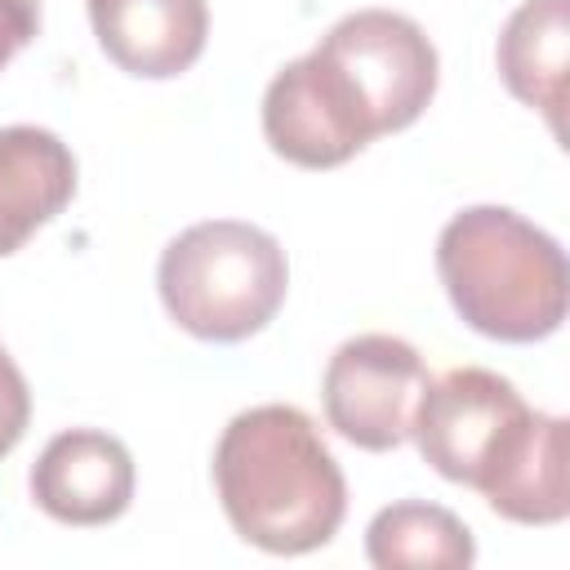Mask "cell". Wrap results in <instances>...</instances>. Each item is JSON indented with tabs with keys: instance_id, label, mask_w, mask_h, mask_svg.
Returning <instances> with one entry per match:
<instances>
[{
	"instance_id": "12",
	"label": "cell",
	"mask_w": 570,
	"mask_h": 570,
	"mask_svg": "<svg viewBox=\"0 0 570 570\" xmlns=\"http://www.w3.org/2000/svg\"><path fill=\"white\" fill-rule=\"evenodd\" d=\"M365 557L379 570H468L476 561L472 530L441 503L401 499L374 512Z\"/></svg>"
},
{
	"instance_id": "9",
	"label": "cell",
	"mask_w": 570,
	"mask_h": 570,
	"mask_svg": "<svg viewBox=\"0 0 570 570\" xmlns=\"http://www.w3.org/2000/svg\"><path fill=\"white\" fill-rule=\"evenodd\" d=\"M89 22L102 53L142 80L187 71L209 36L205 0H89Z\"/></svg>"
},
{
	"instance_id": "8",
	"label": "cell",
	"mask_w": 570,
	"mask_h": 570,
	"mask_svg": "<svg viewBox=\"0 0 570 570\" xmlns=\"http://www.w3.org/2000/svg\"><path fill=\"white\" fill-rule=\"evenodd\" d=\"M31 499L62 525H107L134 499V459L111 432H58L31 463Z\"/></svg>"
},
{
	"instance_id": "4",
	"label": "cell",
	"mask_w": 570,
	"mask_h": 570,
	"mask_svg": "<svg viewBox=\"0 0 570 570\" xmlns=\"http://www.w3.org/2000/svg\"><path fill=\"white\" fill-rule=\"evenodd\" d=\"M156 289L191 338L240 343L281 312L289 263L272 232L240 218H209L165 245Z\"/></svg>"
},
{
	"instance_id": "7",
	"label": "cell",
	"mask_w": 570,
	"mask_h": 570,
	"mask_svg": "<svg viewBox=\"0 0 570 570\" xmlns=\"http://www.w3.org/2000/svg\"><path fill=\"white\" fill-rule=\"evenodd\" d=\"M263 134L276 156L303 169H334L374 142L356 94L316 49L272 76L263 94Z\"/></svg>"
},
{
	"instance_id": "3",
	"label": "cell",
	"mask_w": 570,
	"mask_h": 570,
	"mask_svg": "<svg viewBox=\"0 0 570 570\" xmlns=\"http://www.w3.org/2000/svg\"><path fill=\"white\" fill-rule=\"evenodd\" d=\"M436 272L454 312L485 338L539 343L566 321V254L517 209L454 214L436 236Z\"/></svg>"
},
{
	"instance_id": "6",
	"label": "cell",
	"mask_w": 570,
	"mask_h": 570,
	"mask_svg": "<svg viewBox=\"0 0 570 570\" xmlns=\"http://www.w3.org/2000/svg\"><path fill=\"white\" fill-rule=\"evenodd\" d=\"M428 383V365L414 343L396 334H356L334 347L321 401L330 428L361 450H396L410 436V419L419 392Z\"/></svg>"
},
{
	"instance_id": "5",
	"label": "cell",
	"mask_w": 570,
	"mask_h": 570,
	"mask_svg": "<svg viewBox=\"0 0 570 570\" xmlns=\"http://www.w3.org/2000/svg\"><path fill=\"white\" fill-rule=\"evenodd\" d=\"M316 53L347 80L374 138L414 125L436 94V49L405 13L356 9L321 36Z\"/></svg>"
},
{
	"instance_id": "1",
	"label": "cell",
	"mask_w": 570,
	"mask_h": 570,
	"mask_svg": "<svg viewBox=\"0 0 570 570\" xmlns=\"http://www.w3.org/2000/svg\"><path fill=\"white\" fill-rule=\"evenodd\" d=\"M423 463L472 485L517 525H557L570 512L566 419L539 414L521 392L481 365L428 379L410 419Z\"/></svg>"
},
{
	"instance_id": "14",
	"label": "cell",
	"mask_w": 570,
	"mask_h": 570,
	"mask_svg": "<svg viewBox=\"0 0 570 570\" xmlns=\"http://www.w3.org/2000/svg\"><path fill=\"white\" fill-rule=\"evenodd\" d=\"M40 31V0H0V71Z\"/></svg>"
},
{
	"instance_id": "2",
	"label": "cell",
	"mask_w": 570,
	"mask_h": 570,
	"mask_svg": "<svg viewBox=\"0 0 570 570\" xmlns=\"http://www.w3.org/2000/svg\"><path fill=\"white\" fill-rule=\"evenodd\" d=\"M214 490L232 530L276 557L325 548L347 512V481L298 405L240 410L214 445Z\"/></svg>"
},
{
	"instance_id": "10",
	"label": "cell",
	"mask_w": 570,
	"mask_h": 570,
	"mask_svg": "<svg viewBox=\"0 0 570 570\" xmlns=\"http://www.w3.org/2000/svg\"><path fill=\"white\" fill-rule=\"evenodd\" d=\"M76 196L71 147L40 125L0 129V258L18 254Z\"/></svg>"
},
{
	"instance_id": "11",
	"label": "cell",
	"mask_w": 570,
	"mask_h": 570,
	"mask_svg": "<svg viewBox=\"0 0 570 570\" xmlns=\"http://www.w3.org/2000/svg\"><path fill=\"white\" fill-rule=\"evenodd\" d=\"M566 53H570V0H521L499 36V76L512 98L534 107L561 138L566 107Z\"/></svg>"
},
{
	"instance_id": "13",
	"label": "cell",
	"mask_w": 570,
	"mask_h": 570,
	"mask_svg": "<svg viewBox=\"0 0 570 570\" xmlns=\"http://www.w3.org/2000/svg\"><path fill=\"white\" fill-rule=\"evenodd\" d=\"M31 423V392H27V379L22 370L13 365V356L0 347V459L22 441Z\"/></svg>"
}]
</instances>
